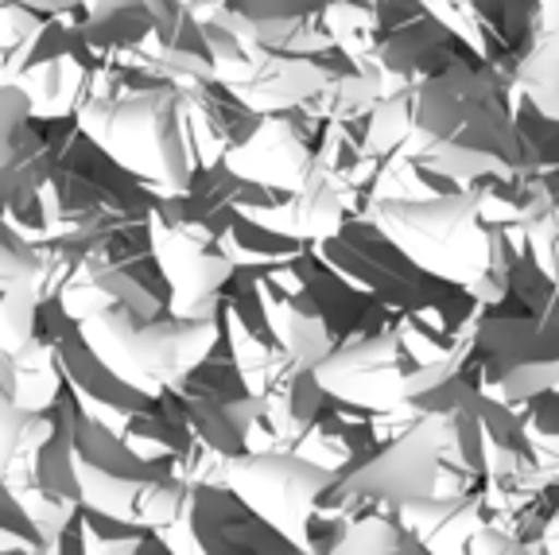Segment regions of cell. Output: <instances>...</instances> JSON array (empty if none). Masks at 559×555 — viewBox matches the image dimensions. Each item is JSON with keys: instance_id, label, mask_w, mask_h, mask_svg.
Masks as SVG:
<instances>
[{"instance_id": "1", "label": "cell", "mask_w": 559, "mask_h": 555, "mask_svg": "<svg viewBox=\"0 0 559 555\" xmlns=\"http://www.w3.org/2000/svg\"><path fill=\"white\" fill-rule=\"evenodd\" d=\"M237 494L257 509L276 532H288L304 544V524L314 497L331 486V474L314 462H299L292 454H257L241 459L229 470Z\"/></svg>"}, {"instance_id": "2", "label": "cell", "mask_w": 559, "mask_h": 555, "mask_svg": "<svg viewBox=\"0 0 559 555\" xmlns=\"http://www.w3.org/2000/svg\"><path fill=\"white\" fill-rule=\"evenodd\" d=\"M439 447H443V439L436 427H416L349 477V489H358L366 497H389L396 505L428 501L431 486H436Z\"/></svg>"}, {"instance_id": "3", "label": "cell", "mask_w": 559, "mask_h": 555, "mask_svg": "<svg viewBox=\"0 0 559 555\" xmlns=\"http://www.w3.org/2000/svg\"><path fill=\"white\" fill-rule=\"evenodd\" d=\"M509 90L536 117L559 125V32L540 27L509 74Z\"/></svg>"}, {"instance_id": "4", "label": "cell", "mask_w": 559, "mask_h": 555, "mask_svg": "<svg viewBox=\"0 0 559 555\" xmlns=\"http://www.w3.org/2000/svg\"><path fill=\"white\" fill-rule=\"evenodd\" d=\"M44 272V261L35 245L12 226L9 217L0 214V292L12 284H27V280H39Z\"/></svg>"}, {"instance_id": "5", "label": "cell", "mask_w": 559, "mask_h": 555, "mask_svg": "<svg viewBox=\"0 0 559 555\" xmlns=\"http://www.w3.org/2000/svg\"><path fill=\"white\" fill-rule=\"evenodd\" d=\"M156 0H82V12H86V24H114L121 16H132V12H148Z\"/></svg>"}, {"instance_id": "6", "label": "cell", "mask_w": 559, "mask_h": 555, "mask_svg": "<svg viewBox=\"0 0 559 555\" xmlns=\"http://www.w3.org/2000/svg\"><path fill=\"white\" fill-rule=\"evenodd\" d=\"M536 9H540V24L548 32H559V0H536Z\"/></svg>"}]
</instances>
